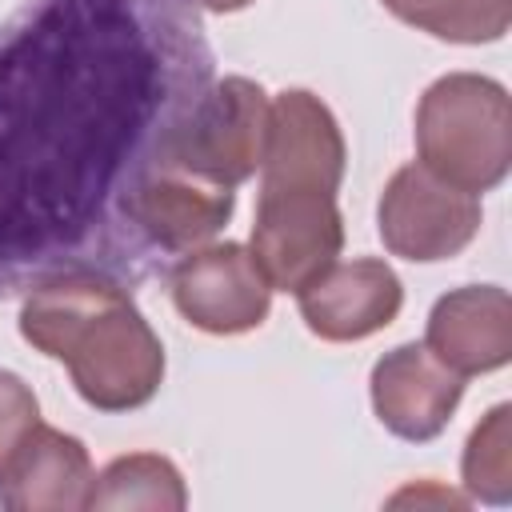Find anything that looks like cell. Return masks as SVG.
Returning a JSON list of instances; mask_svg holds the SVG:
<instances>
[{
	"label": "cell",
	"mask_w": 512,
	"mask_h": 512,
	"mask_svg": "<svg viewBox=\"0 0 512 512\" xmlns=\"http://www.w3.org/2000/svg\"><path fill=\"white\" fill-rule=\"evenodd\" d=\"M20 336L60 360L76 392L100 412L148 404L164 380V344L136 300L108 276L60 272L20 304Z\"/></svg>",
	"instance_id": "obj_1"
},
{
	"label": "cell",
	"mask_w": 512,
	"mask_h": 512,
	"mask_svg": "<svg viewBox=\"0 0 512 512\" xmlns=\"http://www.w3.org/2000/svg\"><path fill=\"white\" fill-rule=\"evenodd\" d=\"M416 164L444 184L484 196L504 184L512 164V112L500 80L480 72H448L420 96Z\"/></svg>",
	"instance_id": "obj_2"
},
{
	"label": "cell",
	"mask_w": 512,
	"mask_h": 512,
	"mask_svg": "<svg viewBox=\"0 0 512 512\" xmlns=\"http://www.w3.org/2000/svg\"><path fill=\"white\" fill-rule=\"evenodd\" d=\"M376 228L392 256L412 264L452 260L480 232V200L444 184L424 164H404L380 192Z\"/></svg>",
	"instance_id": "obj_3"
},
{
	"label": "cell",
	"mask_w": 512,
	"mask_h": 512,
	"mask_svg": "<svg viewBox=\"0 0 512 512\" xmlns=\"http://www.w3.org/2000/svg\"><path fill=\"white\" fill-rule=\"evenodd\" d=\"M344 248V220L336 192L260 188L248 252L280 292H300Z\"/></svg>",
	"instance_id": "obj_4"
},
{
	"label": "cell",
	"mask_w": 512,
	"mask_h": 512,
	"mask_svg": "<svg viewBox=\"0 0 512 512\" xmlns=\"http://www.w3.org/2000/svg\"><path fill=\"white\" fill-rule=\"evenodd\" d=\"M236 208V192L224 180H212L208 172L192 168L176 152H160L128 188L124 212L136 220V228L172 252L200 248L212 240Z\"/></svg>",
	"instance_id": "obj_5"
},
{
	"label": "cell",
	"mask_w": 512,
	"mask_h": 512,
	"mask_svg": "<svg viewBox=\"0 0 512 512\" xmlns=\"http://www.w3.org/2000/svg\"><path fill=\"white\" fill-rule=\"evenodd\" d=\"M272 284L244 244H204L172 268L176 312L212 336H240L268 320Z\"/></svg>",
	"instance_id": "obj_6"
},
{
	"label": "cell",
	"mask_w": 512,
	"mask_h": 512,
	"mask_svg": "<svg viewBox=\"0 0 512 512\" xmlns=\"http://www.w3.org/2000/svg\"><path fill=\"white\" fill-rule=\"evenodd\" d=\"M268 92L244 76L220 80L204 104L196 108L192 124L168 144L180 160L208 172L224 184H244L252 172H260L264 136H268Z\"/></svg>",
	"instance_id": "obj_7"
},
{
	"label": "cell",
	"mask_w": 512,
	"mask_h": 512,
	"mask_svg": "<svg viewBox=\"0 0 512 512\" xmlns=\"http://www.w3.org/2000/svg\"><path fill=\"white\" fill-rule=\"evenodd\" d=\"M344 136L328 104L304 88H288L268 104V136L260 156V188L336 192L344 180Z\"/></svg>",
	"instance_id": "obj_8"
},
{
	"label": "cell",
	"mask_w": 512,
	"mask_h": 512,
	"mask_svg": "<svg viewBox=\"0 0 512 512\" xmlns=\"http://www.w3.org/2000/svg\"><path fill=\"white\" fill-rule=\"evenodd\" d=\"M296 304L312 336L348 344L388 328L400 316L404 284L384 260H332L296 292Z\"/></svg>",
	"instance_id": "obj_9"
},
{
	"label": "cell",
	"mask_w": 512,
	"mask_h": 512,
	"mask_svg": "<svg viewBox=\"0 0 512 512\" xmlns=\"http://www.w3.org/2000/svg\"><path fill=\"white\" fill-rule=\"evenodd\" d=\"M368 384H372L376 420L392 436L412 444L436 440L464 396V376L440 364L424 344H400L384 352L372 364Z\"/></svg>",
	"instance_id": "obj_10"
},
{
	"label": "cell",
	"mask_w": 512,
	"mask_h": 512,
	"mask_svg": "<svg viewBox=\"0 0 512 512\" xmlns=\"http://www.w3.org/2000/svg\"><path fill=\"white\" fill-rule=\"evenodd\" d=\"M424 348L456 376L496 372L512 360V300L500 284H464L428 312Z\"/></svg>",
	"instance_id": "obj_11"
},
{
	"label": "cell",
	"mask_w": 512,
	"mask_h": 512,
	"mask_svg": "<svg viewBox=\"0 0 512 512\" xmlns=\"http://www.w3.org/2000/svg\"><path fill=\"white\" fill-rule=\"evenodd\" d=\"M96 472L88 448L48 428L44 420L24 436L8 468L0 472V504L12 512H64V508H88Z\"/></svg>",
	"instance_id": "obj_12"
},
{
	"label": "cell",
	"mask_w": 512,
	"mask_h": 512,
	"mask_svg": "<svg viewBox=\"0 0 512 512\" xmlns=\"http://www.w3.org/2000/svg\"><path fill=\"white\" fill-rule=\"evenodd\" d=\"M188 504L184 476L168 456L156 452H132L116 456L92 484L88 508H160L180 512Z\"/></svg>",
	"instance_id": "obj_13"
},
{
	"label": "cell",
	"mask_w": 512,
	"mask_h": 512,
	"mask_svg": "<svg viewBox=\"0 0 512 512\" xmlns=\"http://www.w3.org/2000/svg\"><path fill=\"white\" fill-rule=\"evenodd\" d=\"M396 20L448 40V44H492L512 24V0H380Z\"/></svg>",
	"instance_id": "obj_14"
},
{
	"label": "cell",
	"mask_w": 512,
	"mask_h": 512,
	"mask_svg": "<svg viewBox=\"0 0 512 512\" xmlns=\"http://www.w3.org/2000/svg\"><path fill=\"white\" fill-rule=\"evenodd\" d=\"M464 488L480 504H508L512 500V408L496 404L472 428L464 444Z\"/></svg>",
	"instance_id": "obj_15"
},
{
	"label": "cell",
	"mask_w": 512,
	"mask_h": 512,
	"mask_svg": "<svg viewBox=\"0 0 512 512\" xmlns=\"http://www.w3.org/2000/svg\"><path fill=\"white\" fill-rule=\"evenodd\" d=\"M36 424H40V404L32 388L16 372L0 368V472L8 468V460L16 456V448Z\"/></svg>",
	"instance_id": "obj_16"
},
{
	"label": "cell",
	"mask_w": 512,
	"mask_h": 512,
	"mask_svg": "<svg viewBox=\"0 0 512 512\" xmlns=\"http://www.w3.org/2000/svg\"><path fill=\"white\" fill-rule=\"evenodd\" d=\"M196 4H204V8H212V12H240V8H248L252 0H196Z\"/></svg>",
	"instance_id": "obj_17"
}]
</instances>
